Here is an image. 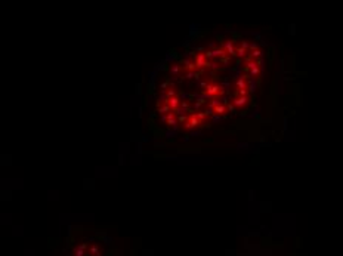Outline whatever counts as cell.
I'll list each match as a JSON object with an SVG mask.
<instances>
[{
    "label": "cell",
    "instance_id": "1",
    "mask_svg": "<svg viewBox=\"0 0 343 256\" xmlns=\"http://www.w3.org/2000/svg\"><path fill=\"white\" fill-rule=\"evenodd\" d=\"M275 58L256 33H192L149 77L144 104L151 135L180 145L252 136L278 95Z\"/></svg>",
    "mask_w": 343,
    "mask_h": 256
},
{
    "label": "cell",
    "instance_id": "2",
    "mask_svg": "<svg viewBox=\"0 0 343 256\" xmlns=\"http://www.w3.org/2000/svg\"><path fill=\"white\" fill-rule=\"evenodd\" d=\"M238 256H299V255H274L271 250L263 252V250H253V252H247V253H241Z\"/></svg>",
    "mask_w": 343,
    "mask_h": 256
}]
</instances>
